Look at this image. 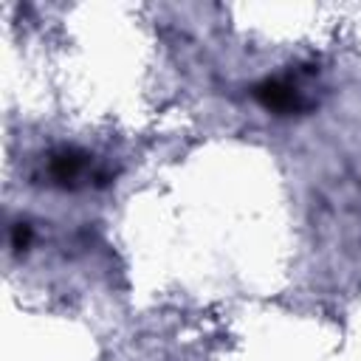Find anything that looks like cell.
<instances>
[{
	"instance_id": "6da1fadb",
	"label": "cell",
	"mask_w": 361,
	"mask_h": 361,
	"mask_svg": "<svg viewBox=\"0 0 361 361\" xmlns=\"http://www.w3.org/2000/svg\"><path fill=\"white\" fill-rule=\"evenodd\" d=\"M251 93L265 110L276 116H296V113L313 110V99H307L299 82H293L290 76H268L257 82Z\"/></svg>"
},
{
	"instance_id": "7a4b0ae2",
	"label": "cell",
	"mask_w": 361,
	"mask_h": 361,
	"mask_svg": "<svg viewBox=\"0 0 361 361\" xmlns=\"http://www.w3.org/2000/svg\"><path fill=\"white\" fill-rule=\"evenodd\" d=\"M45 175H48V180L54 186L76 189L90 175V155L82 152V149H76V147H59V149H54L48 155Z\"/></svg>"
},
{
	"instance_id": "3957f363",
	"label": "cell",
	"mask_w": 361,
	"mask_h": 361,
	"mask_svg": "<svg viewBox=\"0 0 361 361\" xmlns=\"http://www.w3.org/2000/svg\"><path fill=\"white\" fill-rule=\"evenodd\" d=\"M31 243V226L28 223H14L11 226V248L14 251H25Z\"/></svg>"
}]
</instances>
